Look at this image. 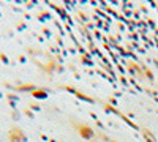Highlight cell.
<instances>
[{
    "mask_svg": "<svg viewBox=\"0 0 158 142\" xmlns=\"http://www.w3.org/2000/svg\"><path fill=\"white\" fill-rule=\"evenodd\" d=\"M76 130H77L79 136H81V137H84V139H92V137H94V134H95V133H94V130H92L90 126L84 125V123H79Z\"/></svg>",
    "mask_w": 158,
    "mask_h": 142,
    "instance_id": "obj_1",
    "label": "cell"
},
{
    "mask_svg": "<svg viewBox=\"0 0 158 142\" xmlns=\"http://www.w3.org/2000/svg\"><path fill=\"white\" fill-rule=\"evenodd\" d=\"M10 140L11 142H24L25 140V134L19 130V128H13V130L10 131Z\"/></svg>",
    "mask_w": 158,
    "mask_h": 142,
    "instance_id": "obj_2",
    "label": "cell"
},
{
    "mask_svg": "<svg viewBox=\"0 0 158 142\" xmlns=\"http://www.w3.org/2000/svg\"><path fill=\"white\" fill-rule=\"evenodd\" d=\"M32 93H33V96H36V98H44V96H46V92H36V90H32Z\"/></svg>",
    "mask_w": 158,
    "mask_h": 142,
    "instance_id": "obj_3",
    "label": "cell"
}]
</instances>
